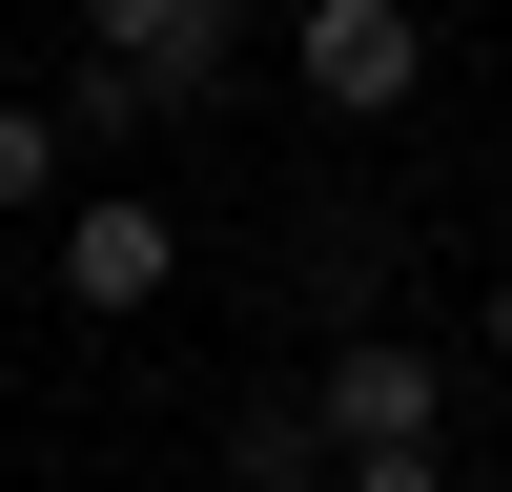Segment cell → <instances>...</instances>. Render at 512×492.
Segmentation results:
<instances>
[{
  "label": "cell",
  "mask_w": 512,
  "mask_h": 492,
  "mask_svg": "<svg viewBox=\"0 0 512 492\" xmlns=\"http://www.w3.org/2000/svg\"><path fill=\"white\" fill-rule=\"evenodd\" d=\"M287 82L328 123H410L431 103V0H287Z\"/></svg>",
  "instance_id": "6da1fadb"
},
{
  "label": "cell",
  "mask_w": 512,
  "mask_h": 492,
  "mask_svg": "<svg viewBox=\"0 0 512 492\" xmlns=\"http://www.w3.org/2000/svg\"><path fill=\"white\" fill-rule=\"evenodd\" d=\"M41 267H62L82 328H144L164 287H185V226H164L144 185H62V205H41Z\"/></svg>",
  "instance_id": "7a4b0ae2"
},
{
  "label": "cell",
  "mask_w": 512,
  "mask_h": 492,
  "mask_svg": "<svg viewBox=\"0 0 512 492\" xmlns=\"http://www.w3.org/2000/svg\"><path fill=\"white\" fill-rule=\"evenodd\" d=\"M308 410H328V451H410V431H451V349H410V328H328V369H308Z\"/></svg>",
  "instance_id": "3957f363"
},
{
  "label": "cell",
  "mask_w": 512,
  "mask_h": 492,
  "mask_svg": "<svg viewBox=\"0 0 512 492\" xmlns=\"http://www.w3.org/2000/svg\"><path fill=\"white\" fill-rule=\"evenodd\" d=\"M226 21H246V0H82V41H103L123 82H164V103L226 82Z\"/></svg>",
  "instance_id": "277c9868"
},
{
  "label": "cell",
  "mask_w": 512,
  "mask_h": 492,
  "mask_svg": "<svg viewBox=\"0 0 512 492\" xmlns=\"http://www.w3.org/2000/svg\"><path fill=\"white\" fill-rule=\"evenodd\" d=\"M62 185H82V123L0 82V226H41V205H62Z\"/></svg>",
  "instance_id": "5b68a950"
},
{
  "label": "cell",
  "mask_w": 512,
  "mask_h": 492,
  "mask_svg": "<svg viewBox=\"0 0 512 492\" xmlns=\"http://www.w3.org/2000/svg\"><path fill=\"white\" fill-rule=\"evenodd\" d=\"M226 472H246V492H328V410H308V390H267V410L226 431Z\"/></svg>",
  "instance_id": "8992f818"
},
{
  "label": "cell",
  "mask_w": 512,
  "mask_h": 492,
  "mask_svg": "<svg viewBox=\"0 0 512 492\" xmlns=\"http://www.w3.org/2000/svg\"><path fill=\"white\" fill-rule=\"evenodd\" d=\"M369 267H390V226H369V205H328V226H308V267H287V287H308L328 328H369Z\"/></svg>",
  "instance_id": "52a82bcc"
},
{
  "label": "cell",
  "mask_w": 512,
  "mask_h": 492,
  "mask_svg": "<svg viewBox=\"0 0 512 492\" xmlns=\"http://www.w3.org/2000/svg\"><path fill=\"white\" fill-rule=\"evenodd\" d=\"M328 492H472V472H451V431H410V451H328Z\"/></svg>",
  "instance_id": "ba28073f"
},
{
  "label": "cell",
  "mask_w": 512,
  "mask_h": 492,
  "mask_svg": "<svg viewBox=\"0 0 512 492\" xmlns=\"http://www.w3.org/2000/svg\"><path fill=\"white\" fill-rule=\"evenodd\" d=\"M472 349H492V369H512V267H492V287H472Z\"/></svg>",
  "instance_id": "9c48e42d"
},
{
  "label": "cell",
  "mask_w": 512,
  "mask_h": 492,
  "mask_svg": "<svg viewBox=\"0 0 512 492\" xmlns=\"http://www.w3.org/2000/svg\"><path fill=\"white\" fill-rule=\"evenodd\" d=\"M472 492H512V410H492V472H472Z\"/></svg>",
  "instance_id": "30bf717a"
}]
</instances>
